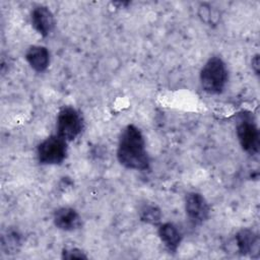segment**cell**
<instances>
[{"label": "cell", "mask_w": 260, "mask_h": 260, "mask_svg": "<svg viewBox=\"0 0 260 260\" xmlns=\"http://www.w3.org/2000/svg\"><path fill=\"white\" fill-rule=\"evenodd\" d=\"M117 158L127 169L145 171L149 168L150 161L145 148V140L141 131L135 125H127L121 132Z\"/></svg>", "instance_id": "obj_1"}, {"label": "cell", "mask_w": 260, "mask_h": 260, "mask_svg": "<svg viewBox=\"0 0 260 260\" xmlns=\"http://www.w3.org/2000/svg\"><path fill=\"white\" fill-rule=\"evenodd\" d=\"M228 82V69L220 57H210L200 71V83L209 94L221 93Z\"/></svg>", "instance_id": "obj_2"}, {"label": "cell", "mask_w": 260, "mask_h": 260, "mask_svg": "<svg viewBox=\"0 0 260 260\" xmlns=\"http://www.w3.org/2000/svg\"><path fill=\"white\" fill-rule=\"evenodd\" d=\"M67 154V141L58 134L43 140L37 148L38 160L42 165H60Z\"/></svg>", "instance_id": "obj_3"}, {"label": "cell", "mask_w": 260, "mask_h": 260, "mask_svg": "<svg viewBox=\"0 0 260 260\" xmlns=\"http://www.w3.org/2000/svg\"><path fill=\"white\" fill-rule=\"evenodd\" d=\"M80 114L72 107H63L57 117V134L67 142L74 140L82 131Z\"/></svg>", "instance_id": "obj_4"}, {"label": "cell", "mask_w": 260, "mask_h": 260, "mask_svg": "<svg viewBox=\"0 0 260 260\" xmlns=\"http://www.w3.org/2000/svg\"><path fill=\"white\" fill-rule=\"evenodd\" d=\"M236 132L243 150L251 155L257 154L259 151L260 136L256 124L249 118H242L237 124Z\"/></svg>", "instance_id": "obj_5"}, {"label": "cell", "mask_w": 260, "mask_h": 260, "mask_svg": "<svg viewBox=\"0 0 260 260\" xmlns=\"http://www.w3.org/2000/svg\"><path fill=\"white\" fill-rule=\"evenodd\" d=\"M185 211L189 220L193 224L199 225L208 218L210 207L202 194L190 192L185 197Z\"/></svg>", "instance_id": "obj_6"}, {"label": "cell", "mask_w": 260, "mask_h": 260, "mask_svg": "<svg viewBox=\"0 0 260 260\" xmlns=\"http://www.w3.org/2000/svg\"><path fill=\"white\" fill-rule=\"evenodd\" d=\"M53 221L57 229L72 232L81 226V217L72 207H60L53 215Z\"/></svg>", "instance_id": "obj_7"}, {"label": "cell", "mask_w": 260, "mask_h": 260, "mask_svg": "<svg viewBox=\"0 0 260 260\" xmlns=\"http://www.w3.org/2000/svg\"><path fill=\"white\" fill-rule=\"evenodd\" d=\"M30 20L34 28L43 37L49 36L55 25L54 15L47 6L39 5L30 13Z\"/></svg>", "instance_id": "obj_8"}, {"label": "cell", "mask_w": 260, "mask_h": 260, "mask_svg": "<svg viewBox=\"0 0 260 260\" xmlns=\"http://www.w3.org/2000/svg\"><path fill=\"white\" fill-rule=\"evenodd\" d=\"M238 252L242 255L254 256L259 252V237L250 229H243L235 236Z\"/></svg>", "instance_id": "obj_9"}, {"label": "cell", "mask_w": 260, "mask_h": 260, "mask_svg": "<svg viewBox=\"0 0 260 260\" xmlns=\"http://www.w3.org/2000/svg\"><path fill=\"white\" fill-rule=\"evenodd\" d=\"M25 60L37 72H44L50 64V52L44 46H30L25 53Z\"/></svg>", "instance_id": "obj_10"}, {"label": "cell", "mask_w": 260, "mask_h": 260, "mask_svg": "<svg viewBox=\"0 0 260 260\" xmlns=\"http://www.w3.org/2000/svg\"><path fill=\"white\" fill-rule=\"evenodd\" d=\"M158 237L170 252H176L182 241L179 229L172 222H165L158 226Z\"/></svg>", "instance_id": "obj_11"}, {"label": "cell", "mask_w": 260, "mask_h": 260, "mask_svg": "<svg viewBox=\"0 0 260 260\" xmlns=\"http://www.w3.org/2000/svg\"><path fill=\"white\" fill-rule=\"evenodd\" d=\"M138 215L141 221L148 224H158L161 219L160 208L153 203H143L138 210Z\"/></svg>", "instance_id": "obj_12"}, {"label": "cell", "mask_w": 260, "mask_h": 260, "mask_svg": "<svg viewBox=\"0 0 260 260\" xmlns=\"http://www.w3.org/2000/svg\"><path fill=\"white\" fill-rule=\"evenodd\" d=\"M21 246V236L15 230H9L2 237V249L7 254L16 253Z\"/></svg>", "instance_id": "obj_13"}, {"label": "cell", "mask_w": 260, "mask_h": 260, "mask_svg": "<svg viewBox=\"0 0 260 260\" xmlns=\"http://www.w3.org/2000/svg\"><path fill=\"white\" fill-rule=\"evenodd\" d=\"M63 259H86L87 256L80 249L77 248H65L62 251Z\"/></svg>", "instance_id": "obj_14"}, {"label": "cell", "mask_w": 260, "mask_h": 260, "mask_svg": "<svg viewBox=\"0 0 260 260\" xmlns=\"http://www.w3.org/2000/svg\"><path fill=\"white\" fill-rule=\"evenodd\" d=\"M252 67L254 69V71L256 72V74L259 73V58L258 55L254 56V58L252 59Z\"/></svg>", "instance_id": "obj_15"}]
</instances>
